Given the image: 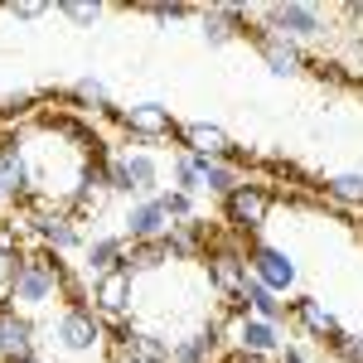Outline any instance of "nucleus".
<instances>
[{
  "label": "nucleus",
  "mask_w": 363,
  "mask_h": 363,
  "mask_svg": "<svg viewBox=\"0 0 363 363\" xmlns=\"http://www.w3.org/2000/svg\"><path fill=\"white\" fill-rule=\"evenodd\" d=\"M63 267L68 262H58L54 252L34 247L20 257V267H15V286H10V306L15 310H44L49 301L63 296Z\"/></svg>",
  "instance_id": "obj_1"
},
{
  "label": "nucleus",
  "mask_w": 363,
  "mask_h": 363,
  "mask_svg": "<svg viewBox=\"0 0 363 363\" xmlns=\"http://www.w3.org/2000/svg\"><path fill=\"white\" fill-rule=\"evenodd\" d=\"M203 272H208V286H213L223 301H233V296L242 291V281L252 277L242 238H233V233H213V242H208V252H203Z\"/></svg>",
  "instance_id": "obj_2"
},
{
  "label": "nucleus",
  "mask_w": 363,
  "mask_h": 363,
  "mask_svg": "<svg viewBox=\"0 0 363 363\" xmlns=\"http://www.w3.org/2000/svg\"><path fill=\"white\" fill-rule=\"evenodd\" d=\"M160 160L150 150H116L107 160V179H112V194H136V199H155L160 194Z\"/></svg>",
  "instance_id": "obj_3"
},
{
  "label": "nucleus",
  "mask_w": 363,
  "mask_h": 363,
  "mask_svg": "<svg viewBox=\"0 0 363 363\" xmlns=\"http://www.w3.org/2000/svg\"><path fill=\"white\" fill-rule=\"evenodd\" d=\"M272 208H277V194L267 184H242L238 194L223 199V223L233 238H257L272 218Z\"/></svg>",
  "instance_id": "obj_4"
},
{
  "label": "nucleus",
  "mask_w": 363,
  "mask_h": 363,
  "mask_svg": "<svg viewBox=\"0 0 363 363\" xmlns=\"http://www.w3.org/2000/svg\"><path fill=\"white\" fill-rule=\"evenodd\" d=\"M262 20L267 29H277L286 39H315V34H325V10L320 5H306V0H286V5H267L262 10Z\"/></svg>",
  "instance_id": "obj_5"
},
{
  "label": "nucleus",
  "mask_w": 363,
  "mask_h": 363,
  "mask_svg": "<svg viewBox=\"0 0 363 363\" xmlns=\"http://www.w3.org/2000/svg\"><path fill=\"white\" fill-rule=\"evenodd\" d=\"M58 344L68 349V354H92L102 339H107V325H102V315L92 306H68L58 315Z\"/></svg>",
  "instance_id": "obj_6"
},
{
  "label": "nucleus",
  "mask_w": 363,
  "mask_h": 363,
  "mask_svg": "<svg viewBox=\"0 0 363 363\" xmlns=\"http://www.w3.org/2000/svg\"><path fill=\"white\" fill-rule=\"evenodd\" d=\"M174 140H179V150H184V155H208V160H228V165L242 169V150L228 140L223 126L189 121V126H179V131H174Z\"/></svg>",
  "instance_id": "obj_7"
},
{
  "label": "nucleus",
  "mask_w": 363,
  "mask_h": 363,
  "mask_svg": "<svg viewBox=\"0 0 363 363\" xmlns=\"http://www.w3.org/2000/svg\"><path fill=\"white\" fill-rule=\"evenodd\" d=\"M247 267H252V277L262 281L267 291H277V296H286V291L296 286V262H291V252H286V247L247 242Z\"/></svg>",
  "instance_id": "obj_8"
},
{
  "label": "nucleus",
  "mask_w": 363,
  "mask_h": 363,
  "mask_svg": "<svg viewBox=\"0 0 363 363\" xmlns=\"http://www.w3.org/2000/svg\"><path fill=\"white\" fill-rule=\"evenodd\" d=\"M252 39H257V54H262V63L277 73V78H296V73H306L310 58L306 49L296 44V39H286V34H277V29H252Z\"/></svg>",
  "instance_id": "obj_9"
},
{
  "label": "nucleus",
  "mask_w": 363,
  "mask_h": 363,
  "mask_svg": "<svg viewBox=\"0 0 363 363\" xmlns=\"http://www.w3.org/2000/svg\"><path fill=\"white\" fill-rule=\"evenodd\" d=\"M131 301H136V277H131L126 267L92 281V310H97L107 325H112V320H126V315H131Z\"/></svg>",
  "instance_id": "obj_10"
},
{
  "label": "nucleus",
  "mask_w": 363,
  "mask_h": 363,
  "mask_svg": "<svg viewBox=\"0 0 363 363\" xmlns=\"http://www.w3.org/2000/svg\"><path fill=\"white\" fill-rule=\"evenodd\" d=\"M29 233L39 238V247L54 252V257H63V252H78L87 247L83 233H78V218L68 213V208H54V213H39V218H25Z\"/></svg>",
  "instance_id": "obj_11"
},
{
  "label": "nucleus",
  "mask_w": 363,
  "mask_h": 363,
  "mask_svg": "<svg viewBox=\"0 0 363 363\" xmlns=\"http://www.w3.org/2000/svg\"><path fill=\"white\" fill-rule=\"evenodd\" d=\"M116 121L126 126V136H136V140H165L179 131L165 102H131V107L116 112Z\"/></svg>",
  "instance_id": "obj_12"
},
{
  "label": "nucleus",
  "mask_w": 363,
  "mask_h": 363,
  "mask_svg": "<svg viewBox=\"0 0 363 363\" xmlns=\"http://www.w3.org/2000/svg\"><path fill=\"white\" fill-rule=\"evenodd\" d=\"M29 165L20 155V131L15 136H0V208L5 203H25L29 199Z\"/></svg>",
  "instance_id": "obj_13"
},
{
  "label": "nucleus",
  "mask_w": 363,
  "mask_h": 363,
  "mask_svg": "<svg viewBox=\"0 0 363 363\" xmlns=\"http://www.w3.org/2000/svg\"><path fill=\"white\" fill-rule=\"evenodd\" d=\"M34 344H39V339H34V320L5 301V306H0V363L34 359Z\"/></svg>",
  "instance_id": "obj_14"
},
{
  "label": "nucleus",
  "mask_w": 363,
  "mask_h": 363,
  "mask_svg": "<svg viewBox=\"0 0 363 363\" xmlns=\"http://www.w3.org/2000/svg\"><path fill=\"white\" fill-rule=\"evenodd\" d=\"M291 320L301 325V335L306 339H320V344H335L344 335V325L335 320V310L325 306L320 296H301V301H291Z\"/></svg>",
  "instance_id": "obj_15"
},
{
  "label": "nucleus",
  "mask_w": 363,
  "mask_h": 363,
  "mask_svg": "<svg viewBox=\"0 0 363 363\" xmlns=\"http://www.w3.org/2000/svg\"><path fill=\"white\" fill-rule=\"evenodd\" d=\"M121 233H126V242H160L169 233V213L160 208V199H136L121 218Z\"/></svg>",
  "instance_id": "obj_16"
},
{
  "label": "nucleus",
  "mask_w": 363,
  "mask_h": 363,
  "mask_svg": "<svg viewBox=\"0 0 363 363\" xmlns=\"http://www.w3.org/2000/svg\"><path fill=\"white\" fill-rule=\"evenodd\" d=\"M233 315H257V320H267V325H281V315H286V301H281L277 291H267L257 277L242 281V291L228 301Z\"/></svg>",
  "instance_id": "obj_17"
},
{
  "label": "nucleus",
  "mask_w": 363,
  "mask_h": 363,
  "mask_svg": "<svg viewBox=\"0 0 363 363\" xmlns=\"http://www.w3.org/2000/svg\"><path fill=\"white\" fill-rule=\"evenodd\" d=\"M223 325H218V315L203 325V330H194V335H184L179 344H174V363H218L223 354Z\"/></svg>",
  "instance_id": "obj_18"
},
{
  "label": "nucleus",
  "mask_w": 363,
  "mask_h": 363,
  "mask_svg": "<svg viewBox=\"0 0 363 363\" xmlns=\"http://www.w3.org/2000/svg\"><path fill=\"white\" fill-rule=\"evenodd\" d=\"M126 252H131V242H126V233H112V238H92L83 247V267H87V277L97 281V277H107V272H121L126 267Z\"/></svg>",
  "instance_id": "obj_19"
},
{
  "label": "nucleus",
  "mask_w": 363,
  "mask_h": 363,
  "mask_svg": "<svg viewBox=\"0 0 363 363\" xmlns=\"http://www.w3.org/2000/svg\"><path fill=\"white\" fill-rule=\"evenodd\" d=\"M199 20H203L208 44H228V39L247 34V10L242 5H208V10H199Z\"/></svg>",
  "instance_id": "obj_20"
},
{
  "label": "nucleus",
  "mask_w": 363,
  "mask_h": 363,
  "mask_svg": "<svg viewBox=\"0 0 363 363\" xmlns=\"http://www.w3.org/2000/svg\"><path fill=\"white\" fill-rule=\"evenodd\" d=\"M208 242H213V228L203 223V218H194V223H179L165 233V247L174 262H194V257H203L208 252Z\"/></svg>",
  "instance_id": "obj_21"
},
{
  "label": "nucleus",
  "mask_w": 363,
  "mask_h": 363,
  "mask_svg": "<svg viewBox=\"0 0 363 363\" xmlns=\"http://www.w3.org/2000/svg\"><path fill=\"white\" fill-rule=\"evenodd\" d=\"M116 354H126V359H136V363H174V344L165 335H150V330H131V339Z\"/></svg>",
  "instance_id": "obj_22"
},
{
  "label": "nucleus",
  "mask_w": 363,
  "mask_h": 363,
  "mask_svg": "<svg viewBox=\"0 0 363 363\" xmlns=\"http://www.w3.org/2000/svg\"><path fill=\"white\" fill-rule=\"evenodd\" d=\"M194 160H199V169H203V189H208V194L228 199V194H238V189L247 184L242 169L228 165V160H208V155H194Z\"/></svg>",
  "instance_id": "obj_23"
},
{
  "label": "nucleus",
  "mask_w": 363,
  "mask_h": 363,
  "mask_svg": "<svg viewBox=\"0 0 363 363\" xmlns=\"http://www.w3.org/2000/svg\"><path fill=\"white\" fill-rule=\"evenodd\" d=\"M165 262H174L165 247V238L160 242H131V252H126V272L131 277H145V272H160Z\"/></svg>",
  "instance_id": "obj_24"
},
{
  "label": "nucleus",
  "mask_w": 363,
  "mask_h": 363,
  "mask_svg": "<svg viewBox=\"0 0 363 363\" xmlns=\"http://www.w3.org/2000/svg\"><path fill=\"white\" fill-rule=\"evenodd\" d=\"M169 179H174V184H169V189H179V194H203V169H199V160L194 155H184V150H179V155H174V165H169Z\"/></svg>",
  "instance_id": "obj_25"
},
{
  "label": "nucleus",
  "mask_w": 363,
  "mask_h": 363,
  "mask_svg": "<svg viewBox=\"0 0 363 363\" xmlns=\"http://www.w3.org/2000/svg\"><path fill=\"white\" fill-rule=\"evenodd\" d=\"M335 203H349V208H363V174H330L320 184Z\"/></svg>",
  "instance_id": "obj_26"
},
{
  "label": "nucleus",
  "mask_w": 363,
  "mask_h": 363,
  "mask_svg": "<svg viewBox=\"0 0 363 363\" xmlns=\"http://www.w3.org/2000/svg\"><path fill=\"white\" fill-rule=\"evenodd\" d=\"M83 112H112V102H107V87L97 83V78H78L73 83V92H68Z\"/></svg>",
  "instance_id": "obj_27"
},
{
  "label": "nucleus",
  "mask_w": 363,
  "mask_h": 363,
  "mask_svg": "<svg viewBox=\"0 0 363 363\" xmlns=\"http://www.w3.org/2000/svg\"><path fill=\"white\" fill-rule=\"evenodd\" d=\"M155 199H160V208L169 213V228L194 223V218H199V213H194V199H189V194H179V189H160Z\"/></svg>",
  "instance_id": "obj_28"
},
{
  "label": "nucleus",
  "mask_w": 363,
  "mask_h": 363,
  "mask_svg": "<svg viewBox=\"0 0 363 363\" xmlns=\"http://www.w3.org/2000/svg\"><path fill=\"white\" fill-rule=\"evenodd\" d=\"M0 252L25 257V228H20V218H0Z\"/></svg>",
  "instance_id": "obj_29"
},
{
  "label": "nucleus",
  "mask_w": 363,
  "mask_h": 363,
  "mask_svg": "<svg viewBox=\"0 0 363 363\" xmlns=\"http://www.w3.org/2000/svg\"><path fill=\"white\" fill-rule=\"evenodd\" d=\"M330 354H335L339 363H363V335H349V330H344V335L330 344Z\"/></svg>",
  "instance_id": "obj_30"
},
{
  "label": "nucleus",
  "mask_w": 363,
  "mask_h": 363,
  "mask_svg": "<svg viewBox=\"0 0 363 363\" xmlns=\"http://www.w3.org/2000/svg\"><path fill=\"white\" fill-rule=\"evenodd\" d=\"M58 10H63L73 25H92V20H102V5H87V0H63Z\"/></svg>",
  "instance_id": "obj_31"
},
{
  "label": "nucleus",
  "mask_w": 363,
  "mask_h": 363,
  "mask_svg": "<svg viewBox=\"0 0 363 363\" xmlns=\"http://www.w3.org/2000/svg\"><path fill=\"white\" fill-rule=\"evenodd\" d=\"M150 20H160V25H169V20H184V15H194V5H140Z\"/></svg>",
  "instance_id": "obj_32"
},
{
  "label": "nucleus",
  "mask_w": 363,
  "mask_h": 363,
  "mask_svg": "<svg viewBox=\"0 0 363 363\" xmlns=\"http://www.w3.org/2000/svg\"><path fill=\"white\" fill-rule=\"evenodd\" d=\"M15 267H20V257H10V252H0V306L10 301V286H15Z\"/></svg>",
  "instance_id": "obj_33"
},
{
  "label": "nucleus",
  "mask_w": 363,
  "mask_h": 363,
  "mask_svg": "<svg viewBox=\"0 0 363 363\" xmlns=\"http://www.w3.org/2000/svg\"><path fill=\"white\" fill-rule=\"evenodd\" d=\"M44 10H49V5H39V0H20V5H10V15H15V20H39Z\"/></svg>",
  "instance_id": "obj_34"
},
{
  "label": "nucleus",
  "mask_w": 363,
  "mask_h": 363,
  "mask_svg": "<svg viewBox=\"0 0 363 363\" xmlns=\"http://www.w3.org/2000/svg\"><path fill=\"white\" fill-rule=\"evenodd\" d=\"M218 363H277V359H262V354H242V349H228Z\"/></svg>",
  "instance_id": "obj_35"
},
{
  "label": "nucleus",
  "mask_w": 363,
  "mask_h": 363,
  "mask_svg": "<svg viewBox=\"0 0 363 363\" xmlns=\"http://www.w3.org/2000/svg\"><path fill=\"white\" fill-rule=\"evenodd\" d=\"M277 363H310V354H306V349H296V344H286V349L277 354Z\"/></svg>",
  "instance_id": "obj_36"
},
{
  "label": "nucleus",
  "mask_w": 363,
  "mask_h": 363,
  "mask_svg": "<svg viewBox=\"0 0 363 363\" xmlns=\"http://www.w3.org/2000/svg\"><path fill=\"white\" fill-rule=\"evenodd\" d=\"M112 363H136V359H126V354H112Z\"/></svg>",
  "instance_id": "obj_37"
},
{
  "label": "nucleus",
  "mask_w": 363,
  "mask_h": 363,
  "mask_svg": "<svg viewBox=\"0 0 363 363\" xmlns=\"http://www.w3.org/2000/svg\"><path fill=\"white\" fill-rule=\"evenodd\" d=\"M20 363H44V359H39V354H34V359H20Z\"/></svg>",
  "instance_id": "obj_38"
}]
</instances>
